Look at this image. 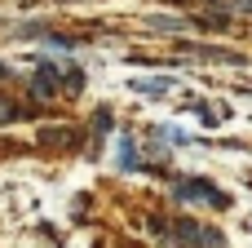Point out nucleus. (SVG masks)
<instances>
[{
  "mask_svg": "<svg viewBox=\"0 0 252 248\" xmlns=\"http://www.w3.org/2000/svg\"><path fill=\"white\" fill-rule=\"evenodd\" d=\"M173 200H177V204H213V209H226V204H230V195L217 191V186L204 182V177H182V182L173 186Z\"/></svg>",
  "mask_w": 252,
  "mask_h": 248,
  "instance_id": "nucleus-1",
  "label": "nucleus"
},
{
  "mask_svg": "<svg viewBox=\"0 0 252 248\" xmlns=\"http://www.w3.org/2000/svg\"><path fill=\"white\" fill-rule=\"evenodd\" d=\"M58 80H62V67H58V62H40V67H35V75H31V93L49 102V98L62 89Z\"/></svg>",
  "mask_w": 252,
  "mask_h": 248,
  "instance_id": "nucleus-2",
  "label": "nucleus"
},
{
  "mask_svg": "<svg viewBox=\"0 0 252 248\" xmlns=\"http://www.w3.org/2000/svg\"><path fill=\"white\" fill-rule=\"evenodd\" d=\"M177 80L173 75H151V80H133V93H146V98H164Z\"/></svg>",
  "mask_w": 252,
  "mask_h": 248,
  "instance_id": "nucleus-3",
  "label": "nucleus"
},
{
  "mask_svg": "<svg viewBox=\"0 0 252 248\" xmlns=\"http://www.w3.org/2000/svg\"><path fill=\"white\" fill-rule=\"evenodd\" d=\"M120 169H137V146H133V138L120 142Z\"/></svg>",
  "mask_w": 252,
  "mask_h": 248,
  "instance_id": "nucleus-4",
  "label": "nucleus"
},
{
  "mask_svg": "<svg viewBox=\"0 0 252 248\" xmlns=\"http://www.w3.org/2000/svg\"><path fill=\"white\" fill-rule=\"evenodd\" d=\"M0 75H9V67H4V62H0Z\"/></svg>",
  "mask_w": 252,
  "mask_h": 248,
  "instance_id": "nucleus-5",
  "label": "nucleus"
}]
</instances>
